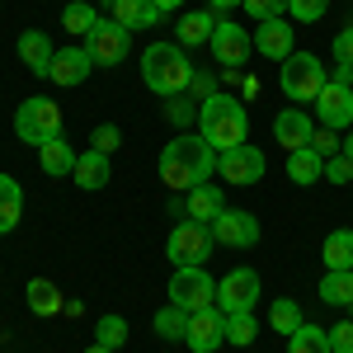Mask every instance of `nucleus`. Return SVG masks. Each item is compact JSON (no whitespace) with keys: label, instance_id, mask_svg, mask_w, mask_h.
Here are the masks:
<instances>
[{"label":"nucleus","instance_id":"obj_1","mask_svg":"<svg viewBox=\"0 0 353 353\" xmlns=\"http://www.w3.org/2000/svg\"><path fill=\"white\" fill-rule=\"evenodd\" d=\"M217 156L221 151L203 132H179L174 141H165V151H161L165 189H198V184H208L212 170H217Z\"/></svg>","mask_w":353,"mask_h":353},{"label":"nucleus","instance_id":"obj_2","mask_svg":"<svg viewBox=\"0 0 353 353\" xmlns=\"http://www.w3.org/2000/svg\"><path fill=\"white\" fill-rule=\"evenodd\" d=\"M141 81L151 94H161V99H174V94H184L193 81V61L184 57L179 43H151L146 52H141Z\"/></svg>","mask_w":353,"mask_h":353},{"label":"nucleus","instance_id":"obj_3","mask_svg":"<svg viewBox=\"0 0 353 353\" xmlns=\"http://www.w3.org/2000/svg\"><path fill=\"white\" fill-rule=\"evenodd\" d=\"M198 128H203V137L217 151H231V146H245L250 141V113L241 109V99L212 94V99L198 104Z\"/></svg>","mask_w":353,"mask_h":353},{"label":"nucleus","instance_id":"obj_4","mask_svg":"<svg viewBox=\"0 0 353 353\" xmlns=\"http://www.w3.org/2000/svg\"><path fill=\"white\" fill-rule=\"evenodd\" d=\"M278 85H283L288 99L306 104V99H316V94L330 85V76H325V66H321L316 52H292L283 66H278Z\"/></svg>","mask_w":353,"mask_h":353},{"label":"nucleus","instance_id":"obj_5","mask_svg":"<svg viewBox=\"0 0 353 353\" xmlns=\"http://www.w3.org/2000/svg\"><path fill=\"white\" fill-rule=\"evenodd\" d=\"M212 226L203 221H174L170 226V241H165V254L174 259V269H193V264H208L212 259Z\"/></svg>","mask_w":353,"mask_h":353},{"label":"nucleus","instance_id":"obj_6","mask_svg":"<svg viewBox=\"0 0 353 353\" xmlns=\"http://www.w3.org/2000/svg\"><path fill=\"white\" fill-rule=\"evenodd\" d=\"M14 137H19V141H33V146L61 137V109H57L52 99H43V94L24 99L19 113H14Z\"/></svg>","mask_w":353,"mask_h":353},{"label":"nucleus","instance_id":"obj_7","mask_svg":"<svg viewBox=\"0 0 353 353\" xmlns=\"http://www.w3.org/2000/svg\"><path fill=\"white\" fill-rule=\"evenodd\" d=\"M170 301L184 306V311H208V306H217V278L203 269V264L174 269V278H170Z\"/></svg>","mask_w":353,"mask_h":353},{"label":"nucleus","instance_id":"obj_8","mask_svg":"<svg viewBox=\"0 0 353 353\" xmlns=\"http://www.w3.org/2000/svg\"><path fill=\"white\" fill-rule=\"evenodd\" d=\"M132 48V28H123L118 19H99V24L85 33V52L94 66H118Z\"/></svg>","mask_w":353,"mask_h":353},{"label":"nucleus","instance_id":"obj_9","mask_svg":"<svg viewBox=\"0 0 353 353\" xmlns=\"http://www.w3.org/2000/svg\"><path fill=\"white\" fill-rule=\"evenodd\" d=\"M264 170H269V161H264V151L259 146H231V151H221L217 156V174L226 179V184H236V189H250V184H259L264 179Z\"/></svg>","mask_w":353,"mask_h":353},{"label":"nucleus","instance_id":"obj_10","mask_svg":"<svg viewBox=\"0 0 353 353\" xmlns=\"http://www.w3.org/2000/svg\"><path fill=\"white\" fill-rule=\"evenodd\" d=\"M208 226H212V241L226 245V250H250V245H259V217L245 212V208H221Z\"/></svg>","mask_w":353,"mask_h":353},{"label":"nucleus","instance_id":"obj_11","mask_svg":"<svg viewBox=\"0 0 353 353\" xmlns=\"http://www.w3.org/2000/svg\"><path fill=\"white\" fill-rule=\"evenodd\" d=\"M212 57H217V66L226 71H241L250 52H254V38H250V28H241L236 19H217V33H212Z\"/></svg>","mask_w":353,"mask_h":353},{"label":"nucleus","instance_id":"obj_12","mask_svg":"<svg viewBox=\"0 0 353 353\" xmlns=\"http://www.w3.org/2000/svg\"><path fill=\"white\" fill-rule=\"evenodd\" d=\"M259 301V273L254 269H231L217 283V306L231 316V311H254Z\"/></svg>","mask_w":353,"mask_h":353},{"label":"nucleus","instance_id":"obj_13","mask_svg":"<svg viewBox=\"0 0 353 353\" xmlns=\"http://www.w3.org/2000/svg\"><path fill=\"white\" fill-rule=\"evenodd\" d=\"M316 118H321V128H330V132L353 128V85L330 81L325 90L316 94Z\"/></svg>","mask_w":353,"mask_h":353},{"label":"nucleus","instance_id":"obj_14","mask_svg":"<svg viewBox=\"0 0 353 353\" xmlns=\"http://www.w3.org/2000/svg\"><path fill=\"white\" fill-rule=\"evenodd\" d=\"M184 344L193 353H217L226 344V311L221 306H208V311H193L189 316V334H184Z\"/></svg>","mask_w":353,"mask_h":353},{"label":"nucleus","instance_id":"obj_15","mask_svg":"<svg viewBox=\"0 0 353 353\" xmlns=\"http://www.w3.org/2000/svg\"><path fill=\"white\" fill-rule=\"evenodd\" d=\"M250 38H254V52L269 57V61H278V66L297 52V28L288 24V19H264Z\"/></svg>","mask_w":353,"mask_h":353},{"label":"nucleus","instance_id":"obj_16","mask_svg":"<svg viewBox=\"0 0 353 353\" xmlns=\"http://www.w3.org/2000/svg\"><path fill=\"white\" fill-rule=\"evenodd\" d=\"M311 137H316V123H311L301 109H283L278 118H273V141H278L283 151H301V146H311Z\"/></svg>","mask_w":353,"mask_h":353},{"label":"nucleus","instance_id":"obj_17","mask_svg":"<svg viewBox=\"0 0 353 353\" xmlns=\"http://www.w3.org/2000/svg\"><path fill=\"white\" fill-rule=\"evenodd\" d=\"M90 66H94V61H90V52H85V48H57L52 76H48V81L61 85V90H76V85H85Z\"/></svg>","mask_w":353,"mask_h":353},{"label":"nucleus","instance_id":"obj_18","mask_svg":"<svg viewBox=\"0 0 353 353\" xmlns=\"http://www.w3.org/2000/svg\"><path fill=\"white\" fill-rule=\"evenodd\" d=\"M19 57H24V66L33 71V76H52V57H57V48H52V38L43 33V28H28V33H19Z\"/></svg>","mask_w":353,"mask_h":353},{"label":"nucleus","instance_id":"obj_19","mask_svg":"<svg viewBox=\"0 0 353 353\" xmlns=\"http://www.w3.org/2000/svg\"><path fill=\"white\" fill-rule=\"evenodd\" d=\"M71 174H76V184H81L85 193H94V189H104V184L113 179V165H109L104 151H94V146H90L85 156H76V170H71Z\"/></svg>","mask_w":353,"mask_h":353},{"label":"nucleus","instance_id":"obj_20","mask_svg":"<svg viewBox=\"0 0 353 353\" xmlns=\"http://www.w3.org/2000/svg\"><path fill=\"white\" fill-rule=\"evenodd\" d=\"M288 179L292 184H316V179H325V156L316 151V146H301V151H288Z\"/></svg>","mask_w":353,"mask_h":353},{"label":"nucleus","instance_id":"obj_21","mask_svg":"<svg viewBox=\"0 0 353 353\" xmlns=\"http://www.w3.org/2000/svg\"><path fill=\"white\" fill-rule=\"evenodd\" d=\"M113 19L123 28H156L165 19V10L151 0H113Z\"/></svg>","mask_w":353,"mask_h":353},{"label":"nucleus","instance_id":"obj_22","mask_svg":"<svg viewBox=\"0 0 353 353\" xmlns=\"http://www.w3.org/2000/svg\"><path fill=\"white\" fill-rule=\"evenodd\" d=\"M19 217H24V189H19V179L0 174V236H10Z\"/></svg>","mask_w":353,"mask_h":353},{"label":"nucleus","instance_id":"obj_23","mask_svg":"<svg viewBox=\"0 0 353 353\" xmlns=\"http://www.w3.org/2000/svg\"><path fill=\"white\" fill-rule=\"evenodd\" d=\"M217 33V14L212 10H193L179 19V48H198V43H212Z\"/></svg>","mask_w":353,"mask_h":353},{"label":"nucleus","instance_id":"obj_24","mask_svg":"<svg viewBox=\"0 0 353 353\" xmlns=\"http://www.w3.org/2000/svg\"><path fill=\"white\" fill-rule=\"evenodd\" d=\"M38 165H43L52 179H57V174H71V170H76V151H71V141H66V137L43 141V146H38Z\"/></svg>","mask_w":353,"mask_h":353},{"label":"nucleus","instance_id":"obj_25","mask_svg":"<svg viewBox=\"0 0 353 353\" xmlns=\"http://www.w3.org/2000/svg\"><path fill=\"white\" fill-rule=\"evenodd\" d=\"M24 301H28L33 316H57V311H61V292H57L52 278H28Z\"/></svg>","mask_w":353,"mask_h":353},{"label":"nucleus","instance_id":"obj_26","mask_svg":"<svg viewBox=\"0 0 353 353\" xmlns=\"http://www.w3.org/2000/svg\"><path fill=\"white\" fill-rule=\"evenodd\" d=\"M221 208H226V198H221V189H212V184H198V189H189V203H184V212H189L193 221H208L217 217Z\"/></svg>","mask_w":353,"mask_h":353},{"label":"nucleus","instance_id":"obj_27","mask_svg":"<svg viewBox=\"0 0 353 353\" xmlns=\"http://www.w3.org/2000/svg\"><path fill=\"white\" fill-rule=\"evenodd\" d=\"M321 301L325 306H349L353 301V269H325V278H321Z\"/></svg>","mask_w":353,"mask_h":353},{"label":"nucleus","instance_id":"obj_28","mask_svg":"<svg viewBox=\"0 0 353 353\" xmlns=\"http://www.w3.org/2000/svg\"><path fill=\"white\" fill-rule=\"evenodd\" d=\"M321 259H325V269H353V231H349V226H339V231H330V236H325Z\"/></svg>","mask_w":353,"mask_h":353},{"label":"nucleus","instance_id":"obj_29","mask_svg":"<svg viewBox=\"0 0 353 353\" xmlns=\"http://www.w3.org/2000/svg\"><path fill=\"white\" fill-rule=\"evenodd\" d=\"M288 353H334L330 349V330L321 325H301L288 334Z\"/></svg>","mask_w":353,"mask_h":353},{"label":"nucleus","instance_id":"obj_30","mask_svg":"<svg viewBox=\"0 0 353 353\" xmlns=\"http://www.w3.org/2000/svg\"><path fill=\"white\" fill-rule=\"evenodd\" d=\"M189 316L193 311L174 306V301L161 306V311H156V334H161V339H184V334H189Z\"/></svg>","mask_w":353,"mask_h":353},{"label":"nucleus","instance_id":"obj_31","mask_svg":"<svg viewBox=\"0 0 353 353\" xmlns=\"http://www.w3.org/2000/svg\"><path fill=\"white\" fill-rule=\"evenodd\" d=\"M269 325L278 330L283 339H288L292 330H301V325H306V321H301V306H297V301H292V297H278V301H273V306H269Z\"/></svg>","mask_w":353,"mask_h":353},{"label":"nucleus","instance_id":"obj_32","mask_svg":"<svg viewBox=\"0 0 353 353\" xmlns=\"http://www.w3.org/2000/svg\"><path fill=\"white\" fill-rule=\"evenodd\" d=\"M254 334H259L254 311H231V316H226V344L245 349V344H254Z\"/></svg>","mask_w":353,"mask_h":353},{"label":"nucleus","instance_id":"obj_33","mask_svg":"<svg viewBox=\"0 0 353 353\" xmlns=\"http://www.w3.org/2000/svg\"><path fill=\"white\" fill-rule=\"evenodd\" d=\"M94 24H99V14H94L85 0H66V10H61V28H66V33H81L85 38Z\"/></svg>","mask_w":353,"mask_h":353},{"label":"nucleus","instance_id":"obj_34","mask_svg":"<svg viewBox=\"0 0 353 353\" xmlns=\"http://www.w3.org/2000/svg\"><path fill=\"white\" fill-rule=\"evenodd\" d=\"M94 344H104V349H123V344H128V321H123V316H99V325H94Z\"/></svg>","mask_w":353,"mask_h":353},{"label":"nucleus","instance_id":"obj_35","mask_svg":"<svg viewBox=\"0 0 353 353\" xmlns=\"http://www.w3.org/2000/svg\"><path fill=\"white\" fill-rule=\"evenodd\" d=\"M241 10L254 19V24H264V19H283L288 0H241Z\"/></svg>","mask_w":353,"mask_h":353},{"label":"nucleus","instance_id":"obj_36","mask_svg":"<svg viewBox=\"0 0 353 353\" xmlns=\"http://www.w3.org/2000/svg\"><path fill=\"white\" fill-rule=\"evenodd\" d=\"M325 10H330V0H288V14H292L297 24H316Z\"/></svg>","mask_w":353,"mask_h":353},{"label":"nucleus","instance_id":"obj_37","mask_svg":"<svg viewBox=\"0 0 353 353\" xmlns=\"http://www.w3.org/2000/svg\"><path fill=\"white\" fill-rule=\"evenodd\" d=\"M165 118H170L174 128H189V123H198V104L184 99V94H174V99H170V109H165Z\"/></svg>","mask_w":353,"mask_h":353},{"label":"nucleus","instance_id":"obj_38","mask_svg":"<svg viewBox=\"0 0 353 353\" xmlns=\"http://www.w3.org/2000/svg\"><path fill=\"white\" fill-rule=\"evenodd\" d=\"M90 146H94V151H104V156H113V151L123 146V132H118L113 123H99V128H94V137H90Z\"/></svg>","mask_w":353,"mask_h":353},{"label":"nucleus","instance_id":"obj_39","mask_svg":"<svg viewBox=\"0 0 353 353\" xmlns=\"http://www.w3.org/2000/svg\"><path fill=\"white\" fill-rule=\"evenodd\" d=\"M212 94H217V76H212V71H193L189 99H193V104H203V99H212Z\"/></svg>","mask_w":353,"mask_h":353},{"label":"nucleus","instance_id":"obj_40","mask_svg":"<svg viewBox=\"0 0 353 353\" xmlns=\"http://www.w3.org/2000/svg\"><path fill=\"white\" fill-rule=\"evenodd\" d=\"M334 66H353V24L334 33Z\"/></svg>","mask_w":353,"mask_h":353},{"label":"nucleus","instance_id":"obj_41","mask_svg":"<svg viewBox=\"0 0 353 353\" xmlns=\"http://www.w3.org/2000/svg\"><path fill=\"white\" fill-rule=\"evenodd\" d=\"M325 179L330 184H353V165L344 156H325Z\"/></svg>","mask_w":353,"mask_h":353},{"label":"nucleus","instance_id":"obj_42","mask_svg":"<svg viewBox=\"0 0 353 353\" xmlns=\"http://www.w3.org/2000/svg\"><path fill=\"white\" fill-rule=\"evenodd\" d=\"M330 349H334V353H353V321L330 325Z\"/></svg>","mask_w":353,"mask_h":353},{"label":"nucleus","instance_id":"obj_43","mask_svg":"<svg viewBox=\"0 0 353 353\" xmlns=\"http://www.w3.org/2000/svg\"><path fill=\"white\" fill-rule=\"evenodd\" d=\"M311 146H316V151H321V156H339V137L330 132V128H321V132L311 137Z\"/></svg>","mask_w":353,"mask_h":353},{"label":"nucleus","instance_id":"obj_44","mask_svg":"<svg viewBox=\"0 0 353 353\" xmlns=\"http://www.w3.org/2000/svg\"><path fill=\"white\" fill-rule=\"evenodd\" d=\"M339 156H344V161L353 165V128H349V132H344V137H339Z\"/></svg>","mask_w":353,"mask_h":353},{"label":"nucleus","instance_id":"obj_45","mask_svg":"<svg viewBox=\"0 0 353 353\" xmlns=\"http://www.w3.org/2000/svg\"><path fill=\"white\" fill-rule=\"evenodd\" d=\"M151 5H161L165 14H170V10H179V5H184V0H151Z\"/></svg>","mask_w":353,"mask_h":353},{"label":"nucleus","instance_id":"obj_46","mask_svg":"<svg viewBox=\"0 0 353 353\" xmlns=\"http://www.w3.org/2000/svg\"><path fill=\"white\" fill-rule=\"evenodd\" d=\"M212 10H231V5H241V0H208Z\"/></svg>","mask_w":353,"mask_h":353},{"label":"nucleus","instance_id":"obj_47","mask_svg":"<svg viewBox=\"0 0 353 353\" xmlns=\"http://www.w3.org/2000/svg\"><path fill=\"white\" fill-rule=\"evenodd\" d=\"M85 353H118V349H104V344H90Z\"/></svg>","mask_w":353,"mask_h":353},{"label":"nucleus","instance_id":"obj_48","mask_svg":"<svg viewBox=\"0 0 353 353\" xmlns=\"http://www.w3.org/2000/svg\"><path fill=\"white\" fill-rule=\"evenodd\" d=\"M349 311H353V301H349Z\"/></svg>","mask_w":353,"mask_h":353},{"label":"nucleus","instance_id":"obj_49","mask_svg":"<svg viewBox=\"0 0 353 353\" xmlns=\"http://www.w3.org/2000/svg\"><path fill=\"white\" fill-rule=\"evenodd\" d=\"M109 5H113V0H109Z\"/></svg>","mask_w":353,"mask_h":353}]
</instances>
